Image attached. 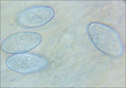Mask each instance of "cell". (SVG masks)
<instances>
[{"label": "cell", "instance_id": "obj_1", "mask_svg": "<svg viewBox=\"0 0 126 88\" xmlns=\"http://www.w3.org/2000/svg\"><path fill=\"white\" fill-rule=\"evenodd\" d=\"M87 30L93 44L101 52L113 57L122 56L124 46L114 29L102 23L93 22L89 25Z\"/></svg>", "mask_w": 126, "mask_h": 88}, {"label": "cell", "instance_id": "obj_2", "mask_svg": "<svg viewBox=\"0 0 126 88\" xmlns=\"http://www.w3.org/2000/svg\"><path fill=\"white\" fill-rule=\"evenodd\" d=\"M7 66L10 69L22 74H28L43 70L48 67L49 61L37 54L23 53L10 56L7 60Z\"/></svg>", "mask_w": 126, "mask_h": 88}, {"label": "cell", "instance_id": "obj_3", "mask_svg": "<svg viewBox=\"0 0 126 88\" xmlns=\"http://www.w3.org/2000/svg\"><path fill=\"white\" fill-rule=\"evenodd\" d=\"M42 37L36 33L23 31L16 33L6 38L1 45L2 50L8 53H23L32 50L41 42Z\"/></svg>", "mask_w": 126, "mask_h": 88}, {"label": "cell", "instance_id": "obj_4", "mask_svg": "<svg viewBox=\"0 0 126 88\" xmlns=\"http://www.w3.org/2000/svg\"><path fill=\"white\" fill-rule=\"evenodd\" d=\"M54 14L53 9L49 6H33L21 12L18 16L16 22L23 27L37 28L47 24Z\"/></svg>", "mask_w": 126, "mask_h": 88}]
</instances>
